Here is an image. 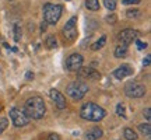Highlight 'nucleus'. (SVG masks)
I'll return each mask as SVG.
<instances>
[{"label": "nucleus", "mask_w": 151, "mask_h": 140, "mask_svg": "<svg viewBox=\"0 0 151 140\" xmlns=\"http://www.w3.org/2000/svg\"><path fill=\"white\" fill-rule=\"evenodd\" d=\"M25 77H27L28 80H31V79H34V73H31V71H27V74H25Z\"/></svg>", "instance_id": "31"}, {"label": "nucleus", "mask_w": 151, "mask_h": 140, "mask_svg": "<svg viewBox=\"0 0 151 140\" xmlns=\"http://www.w3.org/2000/svg\"><path fill=\"white\" fill-rule=\"evenodd\" d=\"M134 42H136V45H137V49H139V51H143V49L147 48V43L146 42H141L140 39H136Z\"/></svg>", "instance_id": "26"}, {"label": "nucleus", "mask_w": 151, "mask_h": 140, "mask_svg": "<svg viewBox=\"0 0 151 140\" xmlns=\"http://www.w3.org/2000/svg\"><path fill=\"white\" fill-rule=\"evenodd\" d=\"M63 38L66 42L71 43L77 38V17H71L63 27Z\"/></svg>", "instance_id": "7"}, {"label": "nucleus", "mask_w": 151, "mask_h": 140, "mask_svg": "<svg viewBox=\"0 0 151 140\" xmlns=\"http://www.w3.org/2000/svg\"><path fill=\"white\" fill-rule=\"evenodd\" d=\"M45 45H46V48L48 49L58 48V41H56V37H55V35H49V37L46 38V41H45Z\"/></svg>", "instance_id": "16"}, {"label": "nucleus", "mask_w": 151, "mask_h": 140, "mask_svg": "<svg viewBox=\"0 0 151 140\" xmlns=\"http://www.w3.org/2000/svg\"><path fill=\"white\" fill-rule=\"evenodd\" d=\"M105 42H106V35H102V37L99 38L97 42L92 43V45H91V49H92V51H98V49H101L104 45H105Z\"/></svg>", "instance_id": "18"}, {"label": "nucleus", "mask_w": 151, "mask_h": 140, "mask_svg": "<svg viewBox=\"0 0 151 140\" xmlns=\"http://www.w3.org/2000/svg\"><path fill=\"white\" fill-rule=\"evenodd\" d=\"M80 116L84 121L90 122H99L106 116V111L95 102H87L80 109Z\"/></svg>", "instance_id": "2"}, {"label": "nucleus", "mask_w": 151, "mask_h": 140, "mask_svg": "<svg viewBox=\"0 0 151 140\" xmlns=\"http://www.w3.org/2000/svg\"><path fill=\"white\" fill-rule=\"evenodd\" d=\"M83 63H84V58L83 55L80 53H71L67 60H66V69L70 70V71H77V70L83 67Z\"/></svg>", "instance_id": "9"}, {"label": "nucleus", "mask_w": 151, "mask_h": 140, "mask_svg": "<svg viewBox=\"0 0 151 140\" xmlns=\"http://www.w3.org/2000/svg\"><path fill=\"white\" fill-rule=\"evenodd\" d=\"M143 116L146 118V121H147V122H150V121H151V109H150V108H148V107H147L146 109L143 111Z\"/></svg>", "instance_id": "25"}, {"label": "nucleus", "mask_w": 151, "mask_h": 140, "mask_svg": "<svg viewBox=\"0 0 151 140\" xmlns=\"http://www.w3.org/2000/svg\"><path fill=\"white\" fill-rule=\"evenodd\" d=\"M9 115H10L11 122H13V125H14L16 128L27 126V125L29 123V121H31V119L25 115V112H24L22 109H20V108H11Z\"/></svg>", "instance_id": "6"}, {"label": "nucleus", "mask_w": 151, "mask_h": 140, "mask_svg": "<svg viewBox=\"0 0 151 140\" xmlns=\"http://www.w3.org/2000/svg\"><path fill=\"white\" fill-rule=\"evenodd\" d=\"M116 113H118L119 116H122V118H126V113H124V107L122 104H118L116 105Z\"/></svg>", "instance_id": "24"}, {"label": "nucleus", "mask_w": 151, "mask_h": 140, "mask_svg": "<svg viewBox=\"0 0 151 140\" xmlns=\"http://www.w3.org/2000/svg\"><path fill=\"white\" fill-rule=\"evenodd\" d=\"M146 86L139 81H129L124 86V94L129 98H141L146 95Z\"/></svg>", "instance_id": "5"}, {"label": "nucleus", "mask_w": 151, "mask_h": 140, "mask_svg": "<svg viewBox=\"0 0 151 140\" xmlns=\"http://www.w3.org/2000/svg\"><path fill=\"white\" fill-rule=\"evenodd\" d=\"M46 25H48V24H46L45 21L41 24V31H42V32H43V31H46Z\"/></svg>", "instance_id": "32"}, {"label": "nucleus", "mask_w": 151, "mask_h": 140, "mask_svg": "<svg viewBox=\"0 0 151 140\" xmlns=\"http://www.w3.org/2000/svg\"><path fill=\"white\" fill-rule=\"evenodd\" d=\"M123 136L126 140H137V133L132 128H126L123 130Z\"/></svg>", "instance_id": "14"}, {"label": "nucleus", "mask_w": 151, "mask_h": 140, "mask_svg": "<svg viewBox=\"0 0 151 140\" xmlns=\"http://www.w3.org/2000/svg\"><path fill=\"white\" fill-rule=\"evenodd\" d=\"M22 111L25 112V115L29 119H42L46 113V105H45V101L42 97L34 95L25 101Z\"/></svg>", "instance_id": "1"}, {"label": "nucleus", "mask_w": 151, "mask_h": 140, "mask_svg": "<svg viewBox=\"0 0 151 140\" xmlns=\"http://www.w3.org/2000/svg\"><path fill=\"white\" fill-rule=\"evenodd\" d=\"M140 14V10H137V9H130V10L126 11V16L127 18H137Z\"/></svg>", "instance_id": "22"}, {"label": "nucleus", "mask_w": 151, "mask_h": 140, "mask_svg": "<svg viewBox=\"0 0 151 140\" xmlns=\"http://www.w3.org/2000/svg\"><path fill=\"white\" fill-rule=\"evenodd\" d=\"M86 7L91 11L99 10V1L98 0H86Z\"/></svg>", "instance_id": "17"}, {"label": "nucleus", "mask_w": 151, "mask_h": 140, "mask_svg": "<svg viewBox=\"0 0 151 140\" xmlns=\"http://www.w3.org/2000/svg\"><path fill=\"white\" fill-rule=\"evenodd\" d=\"M104 6H105L108 10L113 11L116 9V0H104Z\"/></svg>", "instance_id": "21"}, {"label": "nucleus", "mask_w": 151, "mask_h": 140, "mask_svg": "<svg viewBox=\"0 0 151 140\" xmlns=\"http://www.w3.org/2000/svg\"><path fill=\"white\" fill-rule=\"evenodd\" d=\"M122 3L126 6H130V4H139L141 3V0H122Z\"/></svg>", "instance_id": "27"}, {"label": "nucleus", "mask_w": 151, "mask_h": 140, "mask_svg": "<svg viewBox=\"0 0 151 140\" xmlns=\"http://www.w3.org/2000/svg\"><path fill=\"white\" fill-rule=\"evenodd\" d=\"M80 79H87V80H98L101 79V73L92 67H80L77 70Z\"/></svg>", "instance_id": "10"}, {"label": "nucleus", "mask_w": 151, "mask_h": 140, "mask_svg": "<svg viewBox=\"0 0 151 140\" xmlns=\"http://www.w3.org/2000/svg\"><path fill=\"white\" fill-rule=\"evenodd\" d=\"M106 21H108V22H115V21H116V17H115V14H112V17H111V16L106 17Z\"/></svg>", "instance_id": "29"}, {"label": "nucleus", "mask_w": 151, "mask_h": 140, "mask_svg": "<svg viewBox=\"0 0 151 140\" xmlns=\"http://www.w3.org/2000/svg\"><path fill=\"white\" fill-rule=\"evenodd\" d=\"M150 63H151V56L150 55H147L146 58H144V60H143V66H150Z\"/></svg>", "instance_id": "28"}, {"label": "nucleus", "mask_w": 151, "mask_h": 140, "mask_svg": "<svg viewBox=\"0 0 151 140\" xmlns=\"http://www.w3.org/2000/svg\"><path fill=\"white\" fill-rule=\"evenodd\" d=\"M87 92H88V84L84 81H71L70 84L66 87V94L74 101L83 100Z\"/></svg>", "instance_id": "4"}, {"label": "nucleus", "mask_w": 151, "mask_h": 140, "mask_svg": "<svg viewBox=\"0 0 151 140\" xmlns=\"http://www.w3.org/2000/svg\"><path fill=\"white\" fill-rule=\"evenodd\" d=\"M21 39V25L20 24H16L14 25V41L18 42Z\"/></svg>", "instance_id": "20"}, {"label": "nucleus", "mask_w": 151, "mask_h": 140, "mask_svg": "<svg viewBox=\"0 0 151 140\" xmlns=\"http://www.w3.org/2000/svg\"><path fill=\"white\" fill-rule=\"evenodd\" d=\"M7 126H9V121L6 118H0V135L7 129Z\"/></svg>", "instance_id": "23"}, {"label": "nucleus", "mask_w": 151, "mask_h": 140, "mask_svg": "<svg viewBox=\"0 0 151 140\" xmlns=\"http://www.w3.org/2000/svg\"><path fill=\"white\" fill-rule=\"evenodd\" d=\"M137 128H139V130H140V132L146 136V137H150V136H151V126H150V123H148V122H147V123H140Z\"/></svg>", "instance_id": "15"}, {"label": "nucleus", "mask_w": 151, "mask_h": 140, "mask_svg": "<svg viewBox=\"0 0 151 140\" xmlns=\"http://www.w3.org/2000/svg\"><path fill=\"white\" fill-rule=\"evenodd\" d=\"M49 97H50V100L55 102V105H56L58 109H65L66 108V97L62 92H59L58 90L52 88V90L49 91Z\"/></svg>", "instance_id": "11"}, {"label": "nucleus", "mask_w": 151, "mask_h": 140, "mask_svg": "<svg viewBox=\"0 0 151 140\" xmlns=\"http://www.w3.org/2000/svg\"><path fill=\"white\" fill-rule=\"evenodd\" d=\"M126 53H127V46H124V45H119L118 48L115 49L116 58H123V56H126Z\"/></svg>", "instance_id": "19"}, {"label": "nucleus", "mask_w": 151, "mask_h": 140, "mask_svg": "<svg viewBox=\"0 0 151 140\" xmlns=\"http://www.w3.org/2000/svg\"><path fill=\"white\" fill-rule=\"evenodd\" d=\"M140 37V32L137 30H132V28H127V30H123L120 31L118 35V41L120 45H124V46H129L132 42H134L136 39H139Z\"/></svg>", "instance_id": "8"}, {"label": "nucleus", "mask_w": 151, "mask_h": 140, "mask_svg": "<svg viewBox=\"0 0 151 140\" xmlns=\"http://www.w3.org/2000/svg\"><path fill=\"white\" fill-rule=\"evenodd\" d=\"M133 74V69H132V66L129 65H120L118 69L113 71V76L118 79V80H123L126 77H129V76Z\"/></svg>", "instance_id": "12"}, {"label": "nucleus", "mask_w": 151, "mask_h": 140, "mask_svg": "<svg viewBox=\"0 0 151 140\" xmlns=\"http://www.w3.org/2000/svg\"><path fill=\"white\" fill-rule=\"evenodd\" d=\"M102 136H104L102 129H101V128H98V126H94V128H91V129H88L86 132L84 139L86 140H99Z\"/></svg>", "instance_id": "13"}, {"label": "nucleus", "mask_w": 151, "mask_h": 140, "mask_svg": "<svg viewBox=\"0 0 151 140\" xmlns=\"http://www.w3.org/2000/svg\"><path fill=\"white\" fill-rule=\"evenodd\" d=\"M48 140H60V137L58 135H50L48 137Z\"/></svg>", "instance_id": "30"}, {"label": "nucleus", "mask_w": 151, "mask_h": 140, "mask_svg": "<svg viewBox=\"0 0 151 140\" xmlns=\"http://www.w3.org/2000/svg\"><path fill=\"white\" fill-rule=\"evenodd\" d=\"M63 13V6L53 4V3H46L43 6V21L46 24H56L59 21Z\"/></svg>", "instance_id": "3"}]
</instances>
